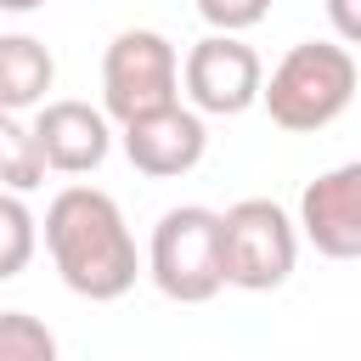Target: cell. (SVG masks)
Masks as SVG:
<instances>
[{"label": "cell", "mask_w": 361, "mask_h": 361, "mask_svg": "<svg viewBox=\"0 0 361 361\" xmlns=\"http://www.w3.org/2000/svg\"><path fill=\"white\" fill-rule=\"evenodd\" d=\"M147 276L175 305H209L220 282V214L203 203H175L158 214L147 243Z\"/></svg>", "instance_id": "obj_4"}, {"label": "cell", "mask_w": 361, "mask_h": 361, "mask_svg": "<svg viewBox=\"0 0 361 361\" xmlns=\"http://www.w3.org/2000/svg\"><path fill=\"white\" fill-rule=\"evenodd\" d=\"M45 0H0V11H11V17H28V11H39Z\"/></svg>", "instance_id": "obj_16"}, {"label": "cell", "mask_w": 361, "mask_h": 361, "mask_svg": "<svg viewBox=\"0 0 361 361\" xmlns=\"http://www.w3.org/2000/svg\"><path fill=\"white\" fill-rule=\"evenodd\" d=\"M45 254L56 265V276L68 282V293L90 299V305H113L135 288L141 276V254L135 237L124 226V209L113 192L102 186H62L45 203Z\"/></svg>", "instance_id": "obj_1"}, {"label": "cell", "mask_w": 361, "mask_h": 361, "mask_svg": "<svg viewBox=\"0 0 361 361\" xmlns=\"http://www.w3.org/2000/svg\"><path fill=\"white\" fill-rule=\"evenodd\" d=\"M355 51H344L338 39H299L282 51L271 79H259V102L276 130L316 135L355 102Z\"/></svg>", "instance_id": "obj_2"}, {"label": "cell", "mask_w": 361, "mask_h": 361, "mask_svg": "<svg viewBox=\"0 0 361 361\" xmlns=\"http://www.w3.org/2000/svg\"><path fill=\"white\" fill-rule=\"evenodd\" d=\"M180 102V51L158 28H118L102 51V113L130 124Z\"/></svg>", "instance_id": "obj_5"}, {"label": "cell", "mask_w": 361, "mask_h": 361, "mask_svg": "<svg viewBox=\"0 0 361 361\" xmlns=\"http://www.w3.org/2000/svg\"><path fill=\"white\" fill-rule=\"evenodd\" d=\"M39 180H45V164H39L34 130H28L17 113H0V192L28 197Z\"/></svg>", "instance_id": "obj_11"}, {"label": "cell", "mask_w": 361, "mask_h": 361, "mask_svg": "<svg viewBox=\"0 0 361 361\" xmlns=\"http://www.w3.org/2000/svg\"><path fill=\"white\" fill-rule=\"evenodd\" d=\"M259 51L243 45L237 34H203L180 56V90L197 118H237L259 102Z\"/></svg>", "instance_id": "obj_6"}, {"label": "cell", "mask_w": 361, "mask_h": 361, "mask_svg": "<svg viewBox=\"0 0 361 361\" xmlns=\"http://www.w3.org/2000/svg\"><path fill=\"white\" fill-rule=\"evenodd\" d=\"M51 85H56V56L45 39L34 34H0V113H28V107H45L51 102Z\"/></svg>", "instance_id": "obj_10"}, {"label": "cell", "mask_w": 361, "mask_h": 361, "mask_svg": "<svg viewBox=\"0 0 361 361\" xmlns=\"http://www.w3.org/2000/svg\"><path fill=\"white\" fill-rule=\"evenodd\" d=\"M0 361H56V333L28 310H0Z\"/></svg>", "instance_id": "obj_13"}, {"label": "cell", "mask_w": 361, "mask_h": 361, "mask_svg": "<svg viewBox=\"0 0 361 361\" xmlns=\"http://www.w3.org/2000/svg\"><path fill=\"white\" fill-rule=\"evenodd\" d=\"M293 231L322 254L350 265L361 254V164H333L299 192V220Z\"/></svg>", "instance_id": "obj_8"}, {"label": "cell", "mask_w": 361, "mask_h": 361, "mask_svg": "<svg viewBox=\"0 0 361 361\" xmlns=\"http://www.w3.org/2000/svg\"><path fill=\"white\" fill-rule=\"evenodd\" d=\"M39 248V220L17 192H0V282L23 276Z\"/></svg>", "instance_id": "obj_12"}, {"label": "cell", "mask_w": 361, "mask_h": 361, "mask_svg": "<svg viewBox=\"0 0 361 361\" xmlns=\"http://www.w3.org/2000/svg\"><path fill=\"white\" fill-rule=\"evenodd\" d=\"M299 265L293 214L276 197H237L220 214V282L243 293H271Z\"/></svg>", "instance_id": "obj_3"}, {"label": "cell", "mask_w": 361, "mask_h": 361, "mask_svg": "<svg viewBox=\"0 0 361 361\" xmlns=\"http://www.w3.org/2000/svg\"><path fill=\"white\" fill-rule=\"evenodd\" d=\"M327 23H333V39L350 51L361 39V0H327Z\"/></svg>", "instance_id": "obj_15"}, {"label": "cell", "mask_w": 361, "mask_h": 361, "mask_svg": "<svg viewBox=\"0 0 361 361\" xmlns=\"http://www.w3.org/2000/svg\"><path fill=\"white\" fill-rule=\"evenodd\" d=\"M34 147H39V164L56 169V175H90L107 164L113 152V124L102 107L79 102V96H56L45 107H34Z\"/></svg>", "instance_id": "obj_9"}, {"label": "cell", "mask_w": 361, "mask_h": 361, "mask_svg": "<svg viewBox=\"0 0 361 361\" xmlns=\"http://www.w3.org/2000/svg\"><path fill=\"white\" fill-rule=\"evenodd\" d=\"M192 6L209 23V34H237V39L271 17V0H192Z\"/></svg>", "instance_id": "obj_14"}, {"label": "cell", "mask_w": 361, "mask_h": 361, "mask_svg": "<svg viewBox=\"0 0 361 361\" xmlns=\"http://www.w3.org/2000/svg\"><path fill=\"white\" fill-rule=\"evenodd\" d=\"M118 147L130 158L135 175L147 180H180L203 164L209 152V124L186 107V102H169L158 113H141L130 124H118Z\"/></svg>", "instance_id": "obj_7"}]
</instances>
